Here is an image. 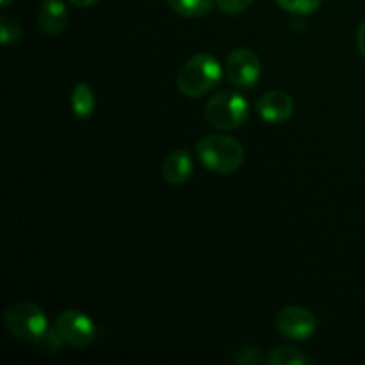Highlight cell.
<instances>
[{"label":"cell","instance_id":"30bf717a","mask_svg":"<svg viewBox=\"0 0 365 365\" xmlns=\"http://www.w3.org/2000/svg\"><path fill=\"white\" fill-rule=\"evenodd\" d=\"M192 159L187 150H175L164 159L163 177L166 184L182 185L191 178Z\"/></svg>","mask_w":365,"mask_h":365},{"label":"cell","instance_id":"6da1fadb","mask_svg":"<svg viewBox=\"0 0 365 365\" xmlns=\"http://www.w3.org/2000/svg\"><path fill=\"white\" fill-rule=\"evenodd\" d=\"M223 77V68L220 61L207 52H200L185 61L182 70L178 71L177 86L182 95L189 98H200L212 91Z\"/></svg>","mask_w":365,"mask_h":365},{"label":"cell","instance_id":"52a82bcc","mask_svg":"<svg viewBox=\"0 0 365 365\" xmlns=\"http://www.w3.org/2000/svg\"><path fill=\"white\" fill-rule=\"evenodd\" d=\"M277 330L292 341H307L316 334L317 317L305 307L289 305L277 314Z\"/></svg>","mask_w":365,"mask_h":365},{"label":"cell","instance_id":"277c9868","mask_svg":"<svg viewBox=\"0 0 365 365\" xmlns=\"http://www.w3.org/2000/svg\"><path fill=\"white\" fill-rule=\"evenodd\" d=\"M250 106L235 91H221L205 103V120L220 130H235L246 123Z\"/></svg>","mask_w":365,"mask_h":365},{"label":"cell","instance_id":"8992f818","mask_svg":"<svg viewBox=\"0 0 365 365\" xmlns=\"http://www.w3.org/2000/svg\"><path fill=\"white\" fill-rule=\"evenodd\" d=\"M227 77L235 88L252 89L259 84L260 73H262V64L259 56L253 50L235 48L228 53L227 64H225Z\"/></svg>","mask_w":365,"mask_h":365},{"label":"cell","instance_id":"4fadbf2b","mask_svg":"<svg viewBox=\"0 0 365 365\" xmlns=\"http://www.w3.org/2000/svg\"><path fill=\"white\" fill-rule=\"evenodd\" d=\"M267 362L271 365H307L309 359L292 346H278L269 353Z\"/></svg>","mask_w":365,"mask_h":365},{"label":"cell","instance_id":"ac0fdd59","mask_svg":"<svg viewBox=\"0 0 365 365\" xmlns=\"http://www.w3.org/2000/svg\"><path fill=\"white\" fill-rule=\"evenodd\" d=\"M71 4H73L75 7H89L93 6V4H96L98 0H70Z\"/></svg>","mask_w":365,"mask_h":365},{"label":"cell","instance_id":"7c38bea8","mask_svg":"<svg viewBox=\"0 0 365 365\" xmlns=\"http://www.w3.org/2000/svg\"><path fill=\"white\" fill-rule=\"evenodd\" d=\"M216 0H168L175 13L187 18H200L210 13Z\"/></svg>","mask_w":365,"mask_h":365},{"label":"cell","instance_id":"3957f363","mask_svg":"<svg viewBox=\"0 0 365 365\" xmlns=\"http://www.w3.org/2000/svg\"><path fill=\"white\" fill-rule=\"evenodd\" d=\"M7 331L18 341L38 344L48 331V319L43 309L31 302H18L4 312Z\"/></svg>","mask_w":365,"mask_h":365},{"label":"cell","instance_id":"8fae6325","mask_svg":"<svg viewBox=\"0 0 365 365\" xmlns=\"http://www.w3.org/2000/svg\"><path fill=\"white\" fill-rule=\"evenodd\" d=\"M70 102L71 110H73V114L78 120H88V118H91L93 110L96 107V98L91 86L86 84V82H78L73 88V91H71Z\"/></svg>","mask_w":365,"mask_h":365},{"label":"cell","instance_id":"2e32d148","mask_svg":"<svg viewBox=\"0 0 365 365\" xmlns=\"http://www.w3.org/2000/svg\"><path fill=\"white\" fill-rule=\"evenodd\" d=\"M253 2L255 0H216V6L225 14H239L250 9Z\"/></svg>","mask_w":365,"mask_h":365},{"label":"cell","instance_id":"9a60e30c","mask_svg":"<svg viewBox=\"0 0 365 365\" xmlns=\"http://www.w3.org/2000/svg\"><path fill=\"white\" fill-rule=\"evenodd\" d=\"M323 0H277L278 6L287 13L294 14H310L319 9Z\"/></svg>","mask_w":365,"mask_h":365},{"label":"cell","instance_id":"5bb4252c","mask_svg":"<svg viewBox=\"0 0 365 365\" xmlns=\"http://www.w3.org/2000/svg\"><path fill=\"white\" fill-rule=\"evenodd\" d=\"M21 36H24V29L18 24L16 18L4 14L0 18V41H2V45H14V43L20 41Z\"/></svg>","mask_w":365,"mask_h":365},{"label":"cell","instance_id":"7a4b0ae2","mask_svg":"<svg viewBox=\"0 0 365 365\" xmlns=\"http://www.w3.org/2000/svg\"><path fill=\"white\" fill-rule=\"evenodd\" d=\"M200 160L207 170L214 173H234L245 163V148L234 138L223 134L205 135L196 145Z\"/></svg>","mask_w":365,"mask_h":365},{"label":"cell","instance_id":"9c48e42d","mask_svg":"<svg viewBox=\"0 0 365 365\" xmlns=\"http://www.w3.org/2000/svg\"><path fill=\"white\" fill-rule=\"evenodd\" d=\"M70 14L63 0H45L38 11V25L46 36H57L66 29Z\"/></svg>","mask_w":365,"mask_h":365},{"label":"cell","instance_id":"5b68a950","mask_svg":"<svg viewBox=\"0 0 365 365\" xmlns=\"http://www.w3.org/2000/svg\"><path fill=\"white\" fill-rule=\"evenodd\" d=\"M56 330L64 341V344L77 349L89 348L98 335V330H96L91 317L86 316L81 310L73 309L64 310L57 316Z\"/></svg>","mask_w":365,"mask_h":365},{"label":"cell","instance_id":"d6986e66","mask_svg":"<svg viewBox=\"0 0 365 365\" xmlns=\"http://www.w3.org/2000/svg\"><path fill=\"white\" fill-rule=\"evenodd\" d=\"M11 2H13V0H0V6H2V7H7V6H9Z\"/></svg>","mask_w":365,"mask_h":365},{"label":"cell","instance_id":"ba28073f","mask_svg":"<svg viewBox=\"0 0 365 365\" xmlns=\"http://www.w3.org/2000/svg\"><path fill=\"white\" fill-rule=\"evenodd\" d=\"M257 113L267 123H284L294 113V100L285 91H269L257 100Z\"/></svg>","mask_w":365,"mask_h":365},{"label":"cell","instance_id":"e0dca14e","mask_svg":"<svg viewBox=\"0 0 365 365\" xmlns=\"http://www.w3.org/2000/svg\"><path fill=\"white\" fill-rule=\"evenodd\" d=\"M356 45H359L360 53L365 57V21L360 25L359 31H356Z\"/></svg>","mask_w":365,"mask_h":365}]
</instances>
